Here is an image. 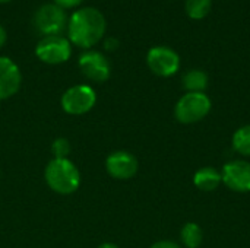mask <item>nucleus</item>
<instances>
[{
	"label": "nucleus",
	"mask_w": 250,
	"mask_h": 248,
	"mask_svg": "<svg viewBox=\"0 0 250 248\" xmlns=\"http://www.w3.org/2000/svg\"><path fill=\"white\" fill-rule=\"evenodd\" d=\"M208 82H209L208 75L199 69L189 70L188 73H185L182 79L183 88L188 92H205V89L208 88Z\"/></svg>",
	"instance_id": "obj_13"
},
{
	"label": "nucleus",
	"mask_w": 250,
	"mask_h": 248,
	"mask_svg": "<svg viewBox=\"0 0 250 248\" xmlns=\"http://www.w3.org/2000/svg\"><path fill=\"white\" fill-rule=\"evenodd\" d=\"M212 7V0H186L185 10L190 19H204Z\"/></svg>",
	"instance_id": "obj_16"
},
{
	"label": "nucleus",
	"mask_w": 250,
	"mask_h": 248,
	"mask_svg": "<svg viewBox=\"0 0 250 248\" xmlns=\"http://www.w3.org/2000/svg\"><path fill=\"white\" fill-rule=\"evenodd\" d=\"M223 183L231 191L249 193L250 191V164L248 161H230L221 171Z\"/></svg>",
	"instance_id": "obj_9"
},
{
	"label": "nucleus",
	"mask_w": 250,
	"mask_h": 248,
	"mask_svg": "<svg viewBox=\"0 0 250 248\" xmlns=\"http://www.w3.org/2000/svg\"><path fill=\"white\" fill-rule=\"evenodd\" d=\"M223 183L221 171L212 167H204L193 175V184L201 191H214Z\"/></svg>",
	"instance_id": "obj_12"
},
{
	"label": "nucleus",
	"mask_w": 250,
	"mask_h": 248,
	"mask_svg": "<svg viewBox=\"0 0 250 248\" xmlns=\"http://www.w3.org/2000/svg\"><path fill=\"white\" fill-rule=\"evenodd\" d=\"M32 25L42 37L62 35L67 26V15L64 9L56 3H45L37 9L32 18Z\"/></svg>",
	"instance_id": "obj_4"
},
{
	"label": "nucleus",
	"mask_w": 250,
	"mask_h": 248,
	"mask_svg": "<svg viewBox=\"0 0 250 248\" xmlns=\"http://www.w3.org/2000/svg\"><path fill=\"white\" fill-rule=\"evenodd\" d=\"M37 57L47 64H60L70 58L72 45L63 35L42 37L35 47Z\"/></svg>",
	"instance_id": "obj_6"
},
{
	"label": "nucleus",
	"mask_w": 250,
	"mask_h": 248,
	"mask_svg": "<svg viewBox=\"0 0 250 248\" xmlns=\"http://www.w3.org/2000/svg\"><path fill=\"white\" fill-rule=\"evenodd\" d=\"M97 94L89 85H75L62 95V108L70 115H82L94 108Z\"/></svg>",
	"instance_id": "obj_5"
},
{
	"label": "nucleus",
	"mask_w": 250,
	"mask_h": 248,
	"mask_svg": "<svg viewBox=\"0 0 250 248\" xmlns=\"http://www.w3.org/2000/svg\"><path fill=\"white\" fill-rule=\"evenodd\" d=\"M117 47H119V41L116 38H107L104 41V48L108 50V51H114Z\"/></svg>",
	"instance_id": "obj_20"
},
{
	"label": "nucleus",
	"mask_w": 250,
	"mask_h": 248,
	"mask_svg": "<svg viewBox=\"0 0 250 248\" xmlns=\"http://www.w3.org/2000/svg\"><path fill=\"white\" fill-rule=\"evenodd\" d=\"M231 143L237 153L243 156H250V124L242 126L234 132Z\"/></svg>",
	"instance_id": "obj_15"
},
{
	"label": "nucleus",
	"mask_w": 250,
	"mask_h": 248,
	"mask_svg": "<svg viewBox=\"0 0 250 248\" xmlns=\"http://www.w3.org/2000/svg\"><path fill=\"white\" fill-rule=\"evenodd\" d=\"M149 248H180V246L174 241H170V240H163V241H157L154 243Z\"/></svg>",
	"instance_id": "obj_19"
},
{
	"label": "nucleus",
	"mask_w": 250,
	"mask_h": 248,
	"mask_svg": "<svg viewBox=\"0 0 250 248\" xmlns=\"http://www.w3.org/2000/svg\"><path fill=\"white\" fill-rule=\"evenodd\" d=\"M51 152L54 155V158H60L64 159L67 158V155L70 153V143L64 139V137H59L53 142L51 145Z\"/></svg>",
	"instance_id": "obj_17"
},
{
	"label": "nucleus",
	"mask_w": 250,
	"mask_h": 248,
	"mask_svg": "<svg viewBox=\"0 0 250 248\" xmlns=\"http://www.w3.org/2000/svg\"><path fill=\"white\" fill-rule=\"evenodd\" d=\"M44 178L47 186L57 194H72L79 189L81 184V172L76 165L64 158H54L45 167Z\"/></svg>",
	"instance_id": "obj_2"
},
{
	"label": "nucleus",
	"mask_w": 250,
	"mask_h": 248,
	"mask_svg": "<svg viewBox=\"0 0 250 248\" xmlns=\"http://www.w3.org/2000/svg\"><path fill=\"white\" fill-rule=\"evenodd\" d=\"M6 39H7V34H6V29L0 25V48L4 45V42H6Z\"/></svg>",
	"instance_id": "obj_21"
},
{
	"label": "nucleus",
	"mask_w": 250,
	"mask_h": 248,
	"mask_svg": "<svg viewBox=\"0 0 250 248\" xmlns=\"http://www.w3.org/2000/svg\"><path fill=\"white\" fill-rule=\"evenodd\" d=\"M98 248H119L116 244H111V243H104V244H101Z\"/></svg>",
	"instance_id": "obj_22"
},
{
	"label": "nucleus",
	"mask_w": 250,
	"mask_h": 248,
	"mask_svg": "<svg viewBox=\"0 0 250 248\" xmlns=\"http://www.w3.org/2000/svg\"><path fill=\"white\" fill-rule=\"evenodd\" d=\"M78 64H79V69L83 73V76L92 82L103 83L110 77V73H111L110 61L100 51L88 50V51L82 53L78 60Z\"/></svg>",
	"instance_id": "obj_8"
},
{
	"label": "nucleus",
	"mask_w": 250,
	"mask_h": 248,
	"mask_svg": "<svg viewBox=\"0 0 250 248\" xmlns=\"http://www.w3.org/2000/svg\"><path fill=\"white\" fill-rule=\"evenodd\" d=\"M105 28V18L98 9L82 7L75 10L67 22V39L79 48L89 50L103 39Z\"/></svg>",
	"instance_id": "obj_1"
},
{
	"label": "nucleus",
	"mask_w": 250,
	"mask_h": 248,
	"mask_svg": "<svg viewBox=\"0 0 250 248\" xmlns=\"http://www.w3.org/2000/svg\"><path fill=\"white\" fill-rule=\"evenodd\" d=\"M22 83V75L15 61L0 57V101L13 96Z\"/></svg>",
	"instance_id": "obj_11"
},
{
	"label": "nucleus",
	"mask_w": 250,
	"mask_h": 248,
	"mask_svg": "<svg viewBox=\"0 0 250 248\" xmlns=\"http://www.w3.org/2000/svg\"><path fill=\"white\" fill-rule=\"evenodd\" d=\"M138 159L126 151H116L105 159V170L116 180L133 178L138 172Z\"/></svg>",
	"instance_id": "obj_10"
},
{
	"label": "nucleus",
	"mask_w": 250,
	"mask_h": 248,
	"mask_svg": "<svg viewBox=\"0 0 250 248\" xmlns=\"http://www.w3.org/2000/svg\"><path fill=\"white\" fill-rule=\"evenodd\" d=\"M83 0H54V3L57 6H60L62 9H72V7H78Z\"/></svg>",
	"instance_id": "obj_18"
},
{
	"label": "nucleus",
	"mask_w": 250,
	"mask_h": 248,
	"mask_svg": "<svg viewBox=\"0 0 250 248\" xmlns=\"http://www.w3.org/2000/svg\"><path fill=\"white\" fill-rule=\"evenodd\" d=\"M212 102L205 92H186L174 107V117L182 124H195L211 111Z\"/></svg>",
	"instance_id": "obj_3"
},
{
	"label": "nucleus",
	"mask_w": 250,
	"mask_h": 248,
	"mask_svg": "<svg viewBox=\"0 0 250 248\" xmlns=\"http://www.w3.org/2000/svg\"><path fill=\"white\" fill-rule=\"evenodd\" d=\"M182 244L186 248H199L204 241V231L195 222H188L180 231Z\"/></svg>",
	"instance_id": "obj_14"
},
{
	"label": "nucleus",
	"mask_w": 250,
	"mask_h": 248,
	"mask_svg": "<svg viewBox=\"0 0 250 248\" xmlns=\"http://www.w3.org/2000/svg\"><path fill=\"white\" fill-rule=\"evenodd\" d=\"M146 64L154 75L160 77H170L179 72L180 57L173 48L158 45V47H152L148 51Z\"/></svg>",
	"instance_id": "obj_7"
},
{
	"label": "nucleus",
	"mask_w": 250,
	"mask_h": 248,
	"mask_svg": "<svg viewBox=\"0 0 250 248\" xmlns=\"http://www.w3.org/2000/svg\"><path fill=\"white\" fill-rule=\"evenodd\" d=\"M9 1H12V0H0V3H9Z\"/></svg>",
	"instance_id": "obj_23"
}]
</instances>
